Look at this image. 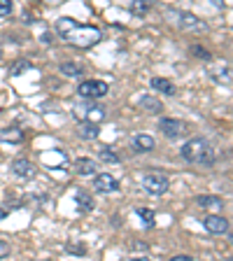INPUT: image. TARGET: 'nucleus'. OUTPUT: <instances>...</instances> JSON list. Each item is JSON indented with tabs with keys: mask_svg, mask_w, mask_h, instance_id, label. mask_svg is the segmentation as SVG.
<instances>
[{
	"mask_svg": "<svg viewBox=\"0 0 233 261\" xmlns=\"http://www.w3.org/2000/svg\"><path fill=\"white\" fill-rule=\"evenodd\" d=\"M56 33H59L65 42H70V44L82 47V49L93 47V44L100 42V38H103V33L98 31V28L82 26V23L72 21V19H68V16H61L59 21H56Z\"/></svg>",
	"mask_w": 233,
	"mask_h": 261,
	"instance_id": "f257e3e1",
	"label": "nucleus"
},
{
	"mask_svg": "<svg viewBox=\"0 0 233 261\" xmlns=\"http://www.w3.org/2000/svg\"><path fill=\"white\" fill-rule=\"evenodd\" d=\"M182 156L189 163H198V166H212L215 163V152H212L210 142L205 138H191L182 147Z\"/></svg>",
	"mask_w": 233,
	"mask_h": 261,
	"instance_id": "f03ea898",
	"label": "nucleus"
},
{
	"mask_svg": "<svg viewBox=\"0 0 233 261\" xmlns=\"http://www.w3.org/2000/svg\"><path fill=\"white\" fill-rule=\"evenodd\" d=\"M110 91V84L103 80H89V82H82L80 89H77V93H80L82 98H87V100H96V98H103L108 96Z\"/></svg>",
	"mask_w": 233,
	"mask_h": 261,
	"instance_id": "7ed1b4c3",
	"label": "nucleus"
},
{
	"mask_svg": "<svg viewBox=\"0 0 233 261\" xmlns=\"http://www.w3.org/2000/svg\"><path fill=\"white\" fill-rule=\"evenodd\" d=\"M72 114H75L80 121H93V124H100V121L105 119V108H100V105H75V110H72Z\"/></svg>",
	"mask_w": 233,
	"mask_h": 261,
	"instance_id": "20e7f679",
	"label": "nucleus"
},
{
	"mask_svg": "<svg viewBox=\"0 0 233 261\" xmlns=\"http://www.w3.org/2000/svg\"><path fill=\"white\" fill-rule=\"evenodd\" d=\"M142 187H145L149 194L161 196V194H166V191H168L170 182H168V177H166V175H161V173H147L145 177H142Z\"/></svg>",
	"mask_w": 233,
	"mask_h": 261,
	"instance_id": "39448f33",
	"label": "nucleus"
},
{
	"mask_svg": "<svg viewBox=\"0 0 233 261\" xmlns=\"http://www.w3.org/2000/svg\"><path fill=\"white\" fill-rule=\"evenodd\" d=\"M175 14V21L182 31H194V33H201V31H208V23L201 21L196 14H189V12H173Z\"/></svg>",
	"mask_w": 233,
	"mask_h": 261,
	"instance_id": "423d86ee",
	"label": "nucleus"
},
{
	"mask_svg": "<svg viewBox=\"0 0 233 261\" xmlns=\"http://www.w3.org/2000/svg\"><path fill=\"white\" fill-rule=\"evenodd\" d=\"M203 226L215 236H222V233H228V219L222 217V215H208L203 219Z\"/></svg>",
	"mask_w": 233,
	"mask_h": 261,
	"instance_id": "0eeeda50",
	"label": "nucleus"
},
{
	"mask_svg": "<svg viewBox=\"0 0 233 261\" xmlns=\"http://www.w3.org/2000/svg\"><path fill=\"white\" fill-rule=\"evenodd\" d=\"M93 189L100 191V194H112V191L119 189V182H117V177H112L110 173H100V175H96V179H93Z\"/></svg>",
	"mask_w": 233,
	"mask_h": 261,
	"instance_id": "6e6552de",
	"label": "nucleus"
},
{
	"mask_svg": "<svg viewBox=\"0 0 233 261\" xmlns=\"http://www.w3.org/2000/svg\"><path fill=\"white\" fill-rule=\"evenodd\" d=\"M159 128H161L168 138H182L187 133V124L182 119H161Z\"/></svg>",
	"mask_w": 233,
	"mask_h": 261,
	"instance_id": "1a4fd4ad",
	"label": "nucleus"
},
{
	"mask_svg": "<svg viewBox=\"0 0 233 261\" xmlns=\"http://www.w3.org/2000/svg\"><path fill=\"white\" fill-rule=\"evenodd\" d=\"M12 173H14L16 177H21V179H33L35 173H38V168H35L28 159H16V161L12 163Z\"/></svg>",
	"mask_w": 233,
	"mask_h": 261,
	"instance_id": "9d476101",
	"label": "nucleus"
},
{
	"mask_svg": "<svg viewBox=\"0 0 233 261\" xmlns=\"http://www.w3.org/2000/svg\"><path fill=\"white\" fill-rule=\"evenodd\" d=\"M131 147H133L136 152H152L154 147H157V140H154L152 136H147V133H140V136H133Z\"/></svg>",
	"mask_w": 233,
	"mask_h": 261,
	"instance_id": "9b49d317",
	"label": "nucleus"
},
{
	"mask_svg": "<svg viewBox=\"0 0 233 261\" xmlns=\"http://www.w3.org/2000/svg\"><path fill=\"white\" fill-rule=\"evenodd\" d=\"M138 105H140L145 112H149V114H161V110H163L161 100H159V98H154V96H149V93H147V96H142Z\"/></svg>",
	"mask_w": 233,
	"mask_h": 261,
	"instance_id": "f8f14e48",
	"label": "nucleus"
},
{
	"mask_svg": "<svg viewBox=\"0 0 233 261\" xmlns=\"http://www.w3.org/2000/svg\"><path fill=\"white\" fill-rule=\"evenodd\" d=\"M98 133H100V128H98V124H93V121H82V124L77 126V136L84 138V140H96Z\"/></svg>",
	"mask_w": 233,
	"mask_h": 261,
	"instance_id": "ddd939ff",
	"label": "nucleus"
},
{
	"mask_svg": "<svg viewBox=\"0 0 233 261\" xmlns=\"http://www.w3.org/2000/svg\"><path fill=\"white\" fill-rule=\"evenodd\" d=\"M23 140V130L16 128V126H10V128H0V142H19Z\"/></svg>",
	"mask_w": 233,
	"mask_h": 261,
	"instance_id": "4468645a",
	"label": "nucleus"
},
{
	"mask_svg": "<svg viewBox=\"0 0 233 261\" xmlns=\"http://www.w3.org/2000/svg\"><path fill=\"white\" fill-rule=\"evenodd\" d=\"M152 89H157V91H161V93H166V96H173L175 93V87H173V82H168V80H163V77H152Z\"/></svg>",
	"mask_w": 233,
	"mask_h": 261,
	"instance_id": "2eb2a0df",
	"label": "nucleus"
},
{
	"mask_svg": "<svg viewBox=\"0 0 233 261\" xmlns=\"http://www.w3.org/2000/svg\"><path fill=\"white\" fill-rule=\"evenodd\" d=\"M152 0H133L131 3V12L136 16H145V14H149V10H152Z\"/></svg>",
	"mask_w": 233,
	"mask_h": 261,
	"instance_id": "dca6fc26",
	"label": "nucleus"
},
{
	"mask_svg": "<svg viewBox=\"0 0 233 261\" xmlns=\"http://www.w3.org/2000/svg\"><path fill=\"white\" fill-rule=\"evenodd\" d=\"M75 170L80 175H93L96 173V163H93V159H77Z\"/></svg>",
	"mask_w": 233,
	"mask_h": 261,
	"instance_id": "f3484780",
	"label": "nucleus"
},
{
	"mask_svg": "<svg viewBox=\"0 0 233 261\" xmlns=\"http://www.w3.org/2000/svg\"><path fill=\"white\" fill-rule=\"evenodd\" d=\"M61 72L65 77H82L84 75V68L80 63H61Z\"/></svg>",
	"mask_w": 233,
	"mask_h": 261,
	"instance_id": "a211bd4d",
	"label": "nucleus"
},
{
	"mask_svg": "<svg viewBox=\"0 0 233 261\" xmlns=\"http://www.w3.org/2000/svg\"><path fill=\"white\" fill-rule=\"evenodd\" d=\"M196 203H198L201 207H222L224 205V201L219 198V196H198Z\"/></svg>",
	"mask_w": 233,
	"mask_h": 261,
	"instance_id": "6ab92c4d",
	"label": "nucleus"
},
{
	"mask_svg": "<svg viewBox=\"0 0 233 261\" xmlns=\"http://www.w3.org/2000/svg\"><path fill=\"white\" fill-rule=\"evenodd\" d=\"M75 201L80 203L82 210H87V212L93 210V201L89 198V194H84V191H77V194H75Z\"/></svg>",
	"mask_w": 233,
	"mask_h": 261,
	"instance_id": "aec40b11",
	"label": "nucleus"
},
{
	"mask_svg": "<svg viewBox=\"0 0 233 261\" xmlns=\"http://www.w3.org/2000/svg\"><path fill=\"white\" fill-rule=\"evenodd\" d=\"M31 68H33V65H31V61H26V59H21V61H16V63L14 65H12V75H21V72L23 70H31Z\"/></svg>",
	"mask_w": 233,
	"mask_h": 261,
	"instance_id": "412c9836",
	"label": "nucleus"
},
{
	"mask_svg": "<svg viewBox=\"0 0 233 261\" xmlns=\"http://www.w3.org/2000/svg\"><path fill=\"white\" fill-rule=\"evenodd\" d=\"M138 215L145 219L147 226H154V212L152 210H147V207H138Z\"/></svg>",
	"mask_w": 233,
	"mask_h": 261,
	"instance_id": "4be33fe9",
	"label": "nucleus"
},
{
	"mask_svg": "<svg viewBox=\"0 0 233 261\" xmlns=\"http://www.w3.org/2000/svg\"><path fill=\"white\" fill-rule=\"evenodd\" d=\"M100 159H103L105 163H119V156L114 152H110V149H100Z\"/></svg>",
	"mask_w": 233,
	"mask_h": 261,
	"instance_id": "5701e85b",
	"label": "nucleus"
},
{
	"mask_svg": "<svg viewBox=\"0 0 233 261\" xmlns=\"http://www.w3.org/2000/svg\"><path fill=\"white\" fill-rule=\"evenodd\" d=\"M191 51H194V56H198V59H210V54H208V49L198 47V44H194V47H191Z\"/></svg>",
	"mask_w": 233,
	"mask_h": 261,
	"instance_id": "b1692460",
	"label": "nucleus"
},
{
	"mask_svg": "<svg viewBox=\"0 0 233 261\" xmlns=\"http://www.w3.org/2000/svg\"><path fill=\"white\" fill-rule=\"evenodd\" d=\"M12 12V3L10 0H0V16H7Z\"/></svg>",
	"mask_w": 233,
	"mask_h": 261,
	"instance_id": "393cba45",
	"label": "nucleus"
},
{
	"mask_svg": "<svg viewBox=\"0 0 233 261\" xmlns=\"http://www.w3.org/2000/svg\"><path fill=\"white\" fill-rule=\"evenodd\" d=\"M65 250L68 252H72V254H84V252H87V247H84V245H68V247H65Z\"/></svg>",
	"mask_w": 233,
	"mask_h": 261,
	"instance_id": "a878e982",
	"label": "nucleus"
},
{
	"mask_svg": "<svg viewBox=\"0 0 233 261\" xmlns=\"http://www.w3.org/2000/svg\"><path fill=\"white\" fill-rule=\"evenodd\" d=\"M7 252H10V245H7V243H3V240H0V256H5Z\"/></svg>",
	"mask_w": 233,
	"mask_h": 261,
	"instance_id": "bb28decb",
	"label": "nucleus"
},
{
	"mask_svg": "<svg viewBox=\"0 0 233 261\" xmlns=\"http://www.w3.org/2000/svg\"><path fill=\"white\" fill-rule=\"evenodd\" d=\"M173 261H194V259L187 256V254H177V256H173Z\"/></svg>",
	"mask_w": 233,
	"mask_h": 261,
	"instance_id": "cd10ccee",
	"label": "nucleus"
},
{
	"mask_svg": "<svg viewBox=\"0 0 233 261\" xmlns=\"http://www.w3.org/2000/svg\"><path fill=\"white\" fill-rule=\"evenodd\" d=\"M212 3H215L217 7H224V0H212Z\"/></svg>",
	"mask_w": 233,
	"mask_h": 261,
	"instance_id": "c85d7f7f",
	"label": "nucleus"
}]
</instances>
